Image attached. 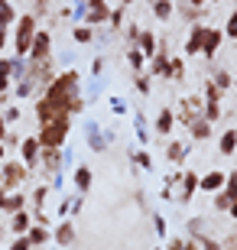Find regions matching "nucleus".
Returning <instances> with one entry per match:
<instances>
[{
  "mask_svg": "<svg viewBox=\"0 0 237 250\" xmlns=\"http://www.w3.org/2000/svg\"><path fill=\"white\" fill-rule=\"evenodd\" d=\"M78 84H82V78H78V72L75 68H68V72L62 75H55L52 82L46 84V91H43V98H46L49 104H52L59 114H78L85 107L82 101V91H78Z\"/></svg>",
  "mask_w": 237,
  "mask_h": 250,
  "instance_id": "nucleus-1",
  "label": "nucleus"
},
{
  "mask_svg": "<svg viewBox=\"0 0 237 250\" xmlns=\"http://www.w3.org/2000/svg\"><path fill=\"white\" fill-rule=\"evenodd\" d=\"M72 130V117H52V121H43L39 124V146L43 149H62L65 137Z\"/></svg>",
  "mask_w": 237,
  "mask_h": 250,
  "instance_id": "nucleus-2",
  "label": "nucleus"
},
{
  "mask_svg": "<svg viewBox=\"0 0 237 250\" xmlns=\"http://www.w3.org/2000/svg\"><path fill=\"white\" fill-rule=\"evenodd\" d=\"M36 33H39V23H36V17H33V13L17 17V23H13V56H17V59H26Z\"/></svg>",
  "mask_w": 237,
  "mask_h": 250,
  "instance_id": "nucleus-3",
  "label": "nucleus"
},
{
  "mask_svg": "<svg viewBox=\"0 0 237 250\" xmlns=\"http://www.w3.org/2000/svg\"><path fill=\"white\" fill-rule=\"evenodd\" d=\"M0 176H3V182H7V188L13 192V188H20L23 182L29 179V169L20 163V159H3L0 163Z\"/></svg>",
  "mask_w": 237,
  "mask_h": 250,
  "instance_id": "nucleus-4",
  "label": "nucleus"
},
{
  "mask_svg": "<svg viewBox=\"0 0 237 250\" xmlns=\"http://www.w3.org/2000/svg\"><path fill=\"white\" fill-rule=\"evenodd\" d=\"M52 56V33L49 29H39L36 36H33V46H29V62H49Z\"/></svg>",
  "mask_w": 237,
  "mask_h": 250,
  "instance_id": "nucleus-5",
  "label": "nucleus"
},
{
  "mask_svg": "<svg viewBox=\"0 0 237 250\" xmlns=\"http://www.w3.org/2000/svg\"><path fill=\"white\" fill-rule=\"evenodd\" d=\"M39 153H43V146H39L36 137L20 140V163H23L26 169H36L39 166Z\"/></svg>",
  "mask_w": 237,
  "mask_h": 250,
  "instance_id": "nucleus-6",
  "label": "nucleus"
},
{
  "mask_svg": "<svg viewBox=\"0 0 237 250\" xmlns=\"http://www.w3.org/2000/svg\"><path fill=\"white\" fill-rule=\"evenodd\" d=\"M110 10L104 0H85V23L88 26H94V23H108Z\"/></svg>",
  "mask_w": 237,
  "mask_h": 250,
  "instance_id": "nucleus-7",
  "label": "nucleus"
},
{
  "mask_svg": "<svg viewBox=\"0 0 237 250\" xmlns=\"http://www.w3.org/2000/svg\"><path fill=\"white\" fill-rule=\"evenodd\" d=\"M205 33H208V26L205 23H195L189 33V39H185V56H201V46H205Z\"/></svg>",
  "mask_w": 237,
  "mask_h": 250,
  "instance_id": "nucleus-8",
  "label": "nucleus"
},
{
  "mask_svg": "<svg viewBox=\"0 0 237 250\" xmlns=\"http://www.w3.org/2000/svg\"><path fill=\"white\" fill-rule=\"evenodd\" d=\"M224 182H228V172H221V169H211V172H205V176L198 179V188L201 192H221L224 188Z\"/></svg>",
  "mask_w": 237,
  "mask_h": 250,
  "instance_id": "nucleus-9",
  "label": "nucleus"
},
{
  "mask_svg": "<svg viewBox=\"0 0 237 250\" xmlns=\"http://www.w3.org/2000/svg\"><path fill=\"white\" fill-rule=\"evenodd\" d=\"M198 179H201V176H195V172H182V179H179V182H182V192H179V205H189V202H192V195L198 192Z\"/></svg>",
  "mask_w": 237,
  "mask_h": 250,
  "instance_id": "nucleus-10",
  "label": "nucleus"
},
{
  "mask_svg": "<svg viewBox=\"0 0 237 250\" xmlns=\"http://www.w3.org/2000/svg\"><path fill=\"white\" fill-rule=\"evenodd\" d=\"M221 39H224V33L208 26V33H205V46H201V56H205V59H215V56H218V49H221Z\"/></svg>",
  "mask_w": 237,
  "mask_h": 250,
  "instance_id": "nucleus-11",
  "label": "nucleus"
},
{
  "mask_svg": "<svg viewBox=\"0 0 237 250\" xmlns=\"http://www.w3.org/2000/svg\"><path fill=\"white\" fill-rule=\"evenodd\" d=\"M153 130H156V133H163V137H169V133L175 130V114L169 111V107H163V111L156 114V127Z\"/></svg>",
  "mask_w": 237,
  "mask_h": 250,
  "instance_id": "nucleus-12",
  "label": "nucleus"
},
{
  "mask_svg": "<svg viewBox=\"0 0 237 250\" xmlns=\"http://www.w3.org/2000/svg\"><path fill=\"white\" fill-rule=\"evenodd\" d=\"M52 241L55 244H62V247H68V244L75 241V228H72V221H59L52 228Z\"/></svg>",
  "mask_w": 237,
  "mask_h": 250,
  "instance_id": "nucleus-13",
  "label": "nucleus"
},
{
  "mask_svg": "<svg viewBox=\"0 0 237 250\" xmlns=\"http://www.w3.org/2000/svg\"><path fill=\"white\" fill-rule=\"evenodd\" d=\"M137 49L143 52L146 59H153V56H156V49H159V42H156V36L150 33V29H140V36H137Z\"/></svg>",
  "mask_w": 237,
  "mask_h": 250,
  "instance_id": "nucleus-14",
  "label": "nucleus"
},
{
  "mask_svg": "<svg viewBox=\"0 0 237 250\" xmlns=\"http://www.w3.org/2000/svg\"><path fill=\"white\" fill-rule=\"evenodd\" d=\"M218 153H221V156H234V153H237V130H234V127H228L224 133H221Z\"/></svg>",
  "mask_w": 237,
  "mask_h": 250,
  "instance_id": "nucleus-15",
  "label": "nucleus"
},
{
  "mask_svg": "<svg viewBox=\"0 0 237 250\" xmlns=\"http://www.w3.org/2000/svg\"><path fill=\"white\" fill-rule=\"evenodd\" d=\"M85 140H88V146H91L94 153H104V146H108V140H104V133H101L98 124H88V133H85Z\"/></svg>",
  "mask_w": 237,
  "mask_h": 250,
  "instance_id": "nucleus-16",
  "label": "nucleus"
},
{
  "mask_svg": "<svg viewBox=\"0 0 237 250\" xmlns=\"http://www.w3.org/2000/svg\"><path fill=\"white\" fill-rule=\"evenodd\" d=\"M29 224H33V218L26 214V208H23V211H17V214H10V231H13V237H17V234H26Z\"/></svg>",
  "mask_w": 237,
  "mask_h": 250,
  "instance_id": "nucleus-17",
  "label": "nucleus"
},
{
  "mask_svg": "<svg viewBox=\"0 0 237 250\" xmlns=\"http://www.w3.org/2000/svg\"><path fill=\"white\" fill-rule=\"evenodd\" d=\"M26 237H29V244H33V247H43V244H46L49 237H52V231H49L46 224H29Z\"/></svg>",
  "mask_w": 237,
  "mask_h": 250,
  "instance_id": "nucleus-18",
  "label": "nucleus"
},
{
  "mask_svg": "<svg viewBox=\"0 0 237 250\" xmlns=\"http://www.w3.org/2000/svg\"><path fill=\"white\" fill-rule=\"evenodd\" d=\"M26 208V195L23 192H7V198H3V211L7 214H17Z\"/></svg>",
  "mask_w": 237,
  "mask_h": 250,
  "instance_id": "nucleus-19",
  "label": "nucleus"
},
{
  "mask_svg": "<svg viewBox=\"0 0 237 250\" xmlns=\"http://www.w3.org/2000/svg\"><path fill=\"white\" fill-rule=\"evenodd\" d=\"M10 84H13V59H0V94H7Z\"/></svg>",
  "mask_w": 237,
  "mask_h": 250,
  "instance_id": "nucleus-20",
  "label": "nucleus"
},
{
  "mask_svg": "<svg viewBox=\"0 0 237 250\" xmlns=\"http://www.w3.org/2000/svg\"><path fill=\"white\" fill-rule=\"evenodd\" d=\"M91 169H88V166H78V169H75V188H78V192H91Z\"/></svg>",
  "mask_w": 237,
  "mask_h": 250,
  "instance_id": "nucleus-21",
  "label": "nucleus"
},
{
  "mask_svg": "<svg viewBox=\"0 0 237 250\" xmlns=\"http://www.w3.org/2000/svg\"><path fill=\"white\" fill-rule=\"evenodd\" d=\"M185 156H189V146L179 143V140H172V143L166 146V159H169V163H185Z\"/></svg>",
  "mask_w": 237,
  "mask_h": 250,
  "instance_id": "nucleus-22",
  "label": "nucleus"
},
{
  "mask_svg": "<svg viewBox=\"0 0 237 250\" xmlns=\"http://www.w3.org/2000/svg\"><path fill=\"white\" fill-rule=\"evenodd\" d=\"M189 247L192 250H221V244L211 241V237H205L201 231H195V234H192V241H189Z\"/></svg>",
  "mask_w": 237,
  "mask_h": 250,
  "instance_id": "nucleus-23",
  "label": "nucleus"
},
{
  "mask_svg": "<svg viewBox=\"0 0 237 250\" xmlns=\"http://www.w3.org/2000/svg\"><path fill=\"white\" fill-rule=\"evenodd\" d=\"M189 133H192L195 140H208V137H211V124L205 121V117H198V121L189 124Z\"/></svg>",
  "mask_w": 237,
  "mask_h": 250,
  "instance_id": "nucleus-24",
  "label": "nucleus"
},
{
  "mask_svg": "<svg viewBox=\"0 0 237 250\" xmlns=\"http://www.w3.org/2000/svg\"><path fill=\"white\" fill-rule=\"evenodd\" d=\"M72 39L78 42V46H88L94 39V26H88V23H82V26H75L72 29Z\"/></svg>",
  "mask_w": 237,
  "mask_h": 250,
  "instance_id": "nucleus-25",
  "label": "nucleus"
},
{
  "mask_svg": "<svg viewBox=\"0 0 237 250\" xmlns=\"http://www.w3.org/2000/svg\"><path fill=\"white\" fill-rule=\"evenodd\" d=\"M153 13H156V20H169L175 13L172 0H153Z\"/></svg>",
  "mask_w": 237,
  "mask_h": 250,
  "instance_id": "nucleus-26",
  "label": "nucleus"
},
{
  "mask_svg": "<svg viewBox=\"0 0 237 250\" xmlns=\"http://www.w3.org/2000/svg\"><path fill=\"white\" fill-rule=\"evenodd\" d=\"M221 195H224V198H228L231 205H237V172H228V182H224Z\"/></svg>",
  "mask_w": 237,
  "mask_h": 250,
  "instance_id": "nucleus-27",
  "label": "nucleus"
},
{
  "mask_svg": "<svg viewBox=\"0 0 237 250\" xmlns=\"http://www.w3.org/2000/svg\"><path fill=\"white\" fill-rule=\"evenodd\" d=\"M127 62H130V68H133V72H143V65H146V56L140 52L137 46H133V49H127Z\"/></svg>",
  "mask_w": 237,
  "mask_h": 250,
  "instance_id": "nucleus-28",
  "label": "nucleus"
},
{
  "mask_svg": "<svg viewBox=\"0 0 237 250\" xmlns=\"http://www.w3.org/2000/svg\"><path fill=\"white\" fill-rule=\"evenodd\" d=\"M0 20H3V23H10V26L17 23V10H13V3H10V0H0Z\"/></svg>",
  "mask_w": 237,
  "mask_h": 250,
  "instance_id": "nucleus-29",
  "label": "nucleus"
},
{
  "mask_svg": "<svg viewBox=\"0 0 237 250\" xmlns=\"http://www.w3.org/2000/svg\"><path fill=\"white\" fill-rule=\"evenodd\" d=\"M211 82H215V88H218V91L224 94V91L231 88V84H234V78H231L228 72H215V78H211Z\"/></svg>",
  "mask_w": 237,
  "mask_h": 250,
  "instance_id": "nucleus-30",
  "label": "nucleus"
},
{
  "mask_svg": "<svg viewBox=\"0 0 237 250\" xmlns=\"http://www.w3.org/2000/svg\"><path fill=\"white\" fill-rule=\"evenodd\" d=\"M182 75H185V65H182V59H169V72H166V78H175V82H179Z\"/></svg>",
  "mask_w": 237,
  "mask_h": 250,
  "instance_id": "nucleus-31",
  "label": "nucleus"
},
{
  "mask_svg": "<svg viewBox=\"0 0 237 250\" xmlns=\"http://www.w3.org/2000/svg\"><path fill=\"white\" fill-rule=\"evenodd\" d=\"M10 250H33V244H29L26 234H17V237H13V244H10Z\"/></svg>",
  "mask_w": 237,
  "mask_h": 250,
  "instance_id": "nucleus-32",
  "label": "nucleus"
},
{
  "mask_svg": "<svg viewBox=\"0 0 237 250\" xmlns=\"http://www.w3.org/2000/svg\"><path fill=\"white\" fill-rule=\"evenodd\" d=\"M224 36H231V39H237V10L228 17V23H224Z\"/></svg>",
  "mask_w": 237,
  "mask_h": 250,
  "instance_id": "nucleus-33",
  "label": "nucleus"
},
{
  "mask_svg": "<svg viewBox=\"0 0 237 250\" xmlns=\"http://www.w3.org/2000/svg\"><path fill=\"white\" fill-rule=\"evenodd\" d=\"M108 23H110V26H114V29H120V26H124V7H117V10H110V17H108Z\"/></svg>",
  "mask_w": 237,
  "mask_h": 250,
  "instance_id": "nucleus-34",
  "label": "nucleus"
},
{
  "mask_svg": "<svg viewBox=\"0 0 237 250\" xmlns=\"http://www.w3.org/2000/svg\"><path fill=\"white\" fill-rule=\"evenodd\" d=\"M137 137H140V143H146V140H150V130H146L143 114H137Z\"/></svg>",
  "mask_w": 237,
  "mask_h": 250,
  "instance_id": "nucleus-35",
  "label": "nucleus"
},
{
  "mask_svg": "<svg viewBox=\"0 0 237 250\" xmlns=\"http://www.w3.org/2000/svg\"><path fill=\"white\" fill-rule=\"evenodd\" d=\"M133 84H137V91H143V94H150V78H146L143 72H137V78H133Z\"/></svg>",
  "mask_w": 237,
  "mask_h": 250,
  "instance_id": "nucleus-36",
  "label": "nucleus"
},
{
  "mask_svg": "<svg viewBox=\"0 0 237 250\" xmlns=\"http://www.w3.org/2000/svg\"><path fill=\"white\" fill-rule=\"evenodd\" d=\"M133 163H137V166H143V169H150V166H153L150 153H143V149H140V153H133Z\"/></svg>",
  "mask_w": 237,
  "mask_h": 250,
  "instance_id": "nucleus-37",
  "label": "nucleus"
},
{
  "mask_svg": "<svg viewBox=\"0 0 237 250\" xmlns=\"http://www.w3.org/2000/svg\"><path fill=\"white\" fill-rule=\"evenodd\" d=\"M3 121H7V124H17V121H20V107H17V104L3 111Z\"/></svg>",
  "mask_w": 237,
  "mask_h": 250,
  "instance_id": "nucleus-38",
  "label": "nucleus"
},
{
  "mask_svg": "<svg viewBox=\"0 0 237 250\" xmlns=\"http://www.w3.org/2000/svg\"><path fill=\"white\" fill-rule=\"evenodd\" d=\"M7 36H10V23H3V20H0V52L7 49Z\"/></svg>",
  "mask_w": 237,
  "mask_h": 250,
  "instance_id": "nucleus-39",
  "label": "nucleus"
},
{
  "mask_svg": "<svg viewBox=\"0 0 237 250\" xmlns=\"http://www.w3.org/2000/svg\"><path fill=\"white\" fill-rule=\"evenodd\" d=\"M46 195H49V188H46V186H39L36 192H33V202H36L39 208H43V202H46Z\"/></svg>",
  "mask_w": 237,
  "mask_h": 250,
  "instance_id": "nucleus-40",
  "label": "nucleus"
},
{
  "mask_svg": "<svg viewBox=\"0 0 237 250\" xmlns=\"http://www.w3.org/2000/svg\"><path fill=\"white\" fill-rule=\"evenodd\" d=\"M153 228H156L159 237H166V218H163V214H156V218H153Z\"/></svg>",
  "mask_w": 237,
  "mask_h": 250,
  "instance_id": "nucleus-41",
  "label": "nucleus"
},
{
  "mask_svg": "<svg viewBox=\"0 0 237 250\" xmlns=\"http://www.w3.org/2000/svg\"><path fill=\"white\" fill-rule=\"evenodd\" d=\"M110 111H114V114H124V111H127V104L120 101V98H110Z\"/></svg>",
  "mask_w": 237,
  "mask_h": 250,
  "instance_id": "nucleus-42",
  "label": "nucleus"
},
{
  "mask_svg": "<svg viewBox=\"0 0 237 250\" xmlns=\"http://www.w3.org/2000/svg\"><path fill=\"white\" fill-rule=\"evenodd\" d=\"M7 133H10V124L3 121V114H0V143H3V140H7Z\"/></svg>",
  "mask_w": 237,
  "mask_h": 250,
  "instance_id": "nucleus-43",
  "label": "nucleus"
},
{
  "mask_svg": "<svg viewBox=\"0 0 237 250\" xmlns=\"http://www.w3.org/2000/svg\"><path fill=\"white\" fill-rule=\"evenodd\" d=\"M137 36H140V26H137V23H133V26H127V39H130V42H137Z\"/></svg>",
  "mask_w": 237,
  "mask_h": 250,
  "instance_id": "nucleus-44",
  "label": "nucleus"
},
{
  "mask_svg": "<svg viewBox=\"0 0 237 250\" xmlns=\"http://www.w3.org/2000/svg\"><path fill=\"white\" fill-rule=\"evenodd\" d=\"M101 72H104V59H94L91 62V75H101Z\"/></svg>",
  "mask_w": 237,
  "mask_h": 250,
  "instance_id": "nucleus-45",
  "label": "nucleus"
},
{
  "mask_svg": "<svg viewBox=\"0 0 237 250\" xmlns=\"http://www.w3.org/2000/svg\"><path fill=\"white\" fill-rule=\"evenodd\" d=\"M166 250H189V247H185V241H169V247H166Z\"/></svg>",
  "mask_w": 237,
  "mask_h": 250,
  "instance_id": "nucleus-46",
  "label": "nucleus"
},
{
  "mask_svg": "<svg viewBox=\"0 0 237 250\" xmlns=\"http://www.w3.org/2000/svg\"><path fill=\"white\" fill-rule=\"evenodd\" d=\"M3 159H7V146H3V143H0V163H3Z\"/></svg>",
  "mask_w": 237,
  "mask_h": 250,
  "instance_id": "nucleus-47",
  "label": "nucleus"
},
{
  "mask_svg": "<svg viewBox=\"0 0 237 250\" xmlns=\"http://www.w3.org/2000/svg\"><path fill=\"white\" fill-rule=\"evenodd\" d=\"M185 3H189V7H201V3H205V0H185Z\"/></svg>",
  "mask_w": 237,
  "mask_h": 250,
  "instance_id": "nucleus-48",
  "label": "nucleus"
},
{
  "mask_svg": "<svg viewBox=\"0 0 237 250\" xmlns=\"http://www.w3.org/2000/svg\"><path fill=\"white\" fill-rule=\"evenodd\" d=\"M120 3H124V7H130V3H133V0H120Z\"/></svg>",
  "mask_w": 237,
  "mask_h": 250,
  "instance_id": "nucleus-49",
  "label": "nucleus"
},
{
  "mask_svg": "<svg viewBox=\"0 0 237 250\" xmlns=\"http://www.w3.org/2000/svg\"><path fill=\"white\" fill-rule=\"evenodd\" d=\"M234 88H237V78H234Z\"/></svg>",
  "mask_w": 237,
  "mask_h": 250,
  "instance_id": "nucleus-50",
  "label": "nucleus"
},
{
  "mask_svg": "<svg viewBox=\"0 0 237 250\" xmlns=\"http://www.w3.org/2000/svg\"><path fill=\"white\" fill-rule=\"evenodd\" d=\"M0 231H3V228H0ZM0 241H3V237H0Z\"/></svg>",
  "mask_w": 237,
  "mask_h": 250,
  "instance_id": "nucleus-51",
  "label": "nucleus"
}]
</instances>
